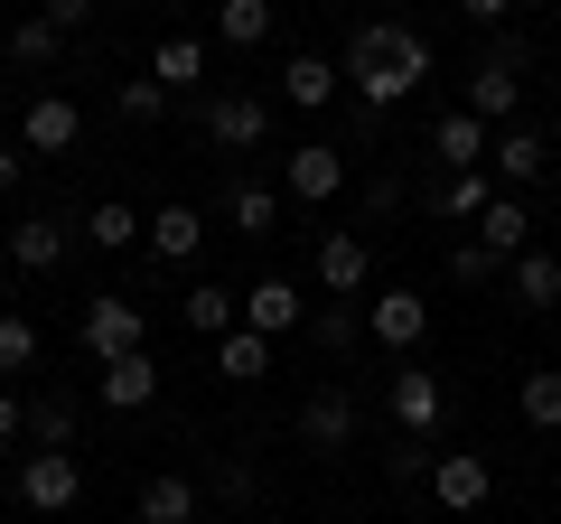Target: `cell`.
I'll use <instances>...</instances> for the list:
<instances>
[{"mask_svg": "<svg viewBox=\"0 0 561 524\" xmlns=\"http://www.w3.org/2000/svg\"><path fill=\"white\" fill-rule=\"evenodd\" d=\"M216 38L225 47H262L272 38V0H216Z\"/></svg>", "mask_w": 561, "mask_h": 524, "instance_id": "27", "label": "cell"}, {"mask_svg": "<svg viewBox=\"0 0 561 524\" xmlns=\"http://www.w3.org/2000/svg\"><path fill=\"white\" fill-rule=\"evenodd\" d=\"M206 141L216 150H262L272 141V103L262 94H216L206 103Z\"/></svg>", "mask_w": 561, "mask_h": 524, "instance_id": "6", "label": "cell"}, {"mask_svg": "<svg viewBox=\"0 0 561 524\" xmlns=\"http://www.w3.org/2000/svg\"><path fill=\"white\" fill-rule=\"evenodd\" d=\"M76 497H84L76 449H28V459H20V505H38V515H66Z\"/></svg>", "mask_w": 561, "mask_h": 524, "instance_id": "3", "label": "cell"}, {"mask_svg": "<svg viewBox=\"0 0 561 524\" xmlns=\"http://www.w3.org/2000/svg\"><path fill=\"white\" fill-rule=\"evenodd\" d=\"M486 197H496V179H486V169H459V179L440 187V216H449V225H478Z\"/></svg>", "mask_w": 561, "mask_h": 524, "instance_id": "28", "label": "cell"}, {"mask_svg": "<svg viewBox=\"0 0 561 524\" xmlns=\"http://www.w3.org/2000/svg\"><path fill=\"white\" fill-rule=\"evenodd\" d=\"M431 160L459 179V169H486V122L478 113H449V122H431Z\"/></svg>", "mask_w": 561, "mask_h": 524, "instance_id": "16", "label": "cell"}, {"mask_svg": "<svg viewBox=\"0 0 561 524\" xmlns=\"http://www.w3.org/2000/svg\"><path fill=\"white\" fill-rule=\"evenodd\" d=\"M28 365H38V328L0 309V375H28Z\"/></svg>", "mask_w": 561, "mask_h": 524, "instance_id": "32", "label": "cell"}, {"mask_svg": "<svg viewBox=\"0 0 561 524\" xmlns=\"http://www.w3.org/2000/svg\"><path fill=\"white\" fill-rule=\"evenodd\" d=\"M57 38H66V29L38 10V20H20V29H10V57H20V66H47V57H57Z\"/></svg>", "mask_w": 561, "mask_h": 524, "instance_id": "31", "label": "cell"}, {"mask_svg": "<svg viewBox=\"0 0 561 524\" xmlns=\"http://www.w3.org/2000/svg\"><path fill=\"white\" fill-rule=\"evenodd\" d=\"M365 282H375V243L365 235H319V291L328 300H356Z\"/></svg>", "mask_w": 561, "mask_h": 524, "instance_id": "9", "label": "cell"}, {"mask_svg": "<svg viewBox=\"0 0 561 524\" xmlns=\"http://www.w3.org/2000/svg\"><path fill=\"white\" fill-rule=\"evenodd\" d=\"M309 328H319V346H356V300H328V309H309Z\"/></svg>", "mask_w": 561, "mask_h": 524, "instance_id": "35", "label": "cell"}, {"mask_svg": "<svg viewBox=\"0 0 561 524\" xmlns=\"http://www.w3.org/2000/svg\"><path fill=\"white\" fill-rule=\"evenodd\" d=\"M478 243H486L496 262L534 253V216H524V197H505V187H496V197H486V216H478Z\"/></svg>", "mask_w": 561, "mask_h": 524, "instance_id": "15", "label": "cell"}, {"mask_svg": "<svg viewBox=\"0 0 561 524\" xmlns=\"http://www.w3.org/2000/svg\"><path fill=\"white\" fill-rule=\"evenodd\" d=\"M84 346H94V365L150 346V309H140L131 291H94V300H84Z\"/></svg>", "mask_w": 561, "mask_h": 524, "instance_id": "2", "label": "cell"}, {"mask_svg": "<svg viewBox=\"0 0 561 524\" xmlns=\"http://www.w3.org/2000/svg\"><path fill=\"white\" fill-rule=\"evenodd\" d=\"M20 431H28V403H20V394H0V449L20 441Z\"/></svg>", "mask_w": 561, "mask_h": 524, "instance_id": "37", "label": "cell"}, {"mask_svg": "<svg viewBox=\"0 0 561 524\" xmlns=\"http://www.w3.org/2000/svg\"><path fill=\"white\" fill-rule=\"evenodd\" d=\"M300 441H309V449H346V441H356V403H346L337 384L300 403Z\"/></svg>", "mask_w": 561, "mask_h": 524, "instance_id": "18", "label": "cell"}, {"mask_svg": "<svg viewBox=\"0 0 561 524\" xmlns=\"http://www.w3.org/2000/svg\"><path fill=\"white\" fill-rule=\"evenodd\" d=\"M76 141H84V113H76L66 94H38V103L20 113V150H47V160H66Z\"/></svg>", "mask_w": 561, "mask_h": 524, "instance_id": "10", "label": "cell"}, {"mask_svg": "<svg viewBox=\"0 0 561 524\" xmlns=\"http://www.w3.org/2000/svg\"><path fill=\"white\" fill-rule=\"evenodd\" d=\"M150 76H160V94H197L206 84V38H160L150 47Z\"/></svg>", "mask_w": 561, "mask_h": 524, "instance_id": "21", "label": "cell"}, {"mask_svg": "<svg viewBox=\"0 0 561 524\" xmlns=\"http://www.w3.org/2000/svg\"><path fill=\"white\" fill-rule=\"evenodd\" d=\"M459 10H468V20H478V29H496L505 10H515V0H459Z\"/></svg>", "mask_w": 561, "mask_h": 524, "instance_id": "40", "label": "cell"}, {"mask_svg": "<svg viewBox=\"0 0 561 524\" xmlns=\"http://www.w3.org/2000/svg\"><path fill=\"white\" fill-rule=\"evenodd\" d=\"M28 441H38V449H76V412H66V403H38V412H28Z\"/></svg>", "mask_w": 561, "mask_h": 524, "instance_id": "34", "label": "cell"}, {"mask_svg": "<svg viewBox=\"0 0 561 524\" xmlns=\"http://www.w3.org/2000/svg\"><path fill=\"white\" fill-rule=\"evenodd\" d=\"M280 179H290V197H300V206H328L346 187V160H337V141H300L290 160H280Z\"/></svg>", "mask_w": 561, "mask_h": 524, "instance_id": "12", "label": "cell"}, {"mask_svg": "<svg viewBox=\"0 0 561 524\" xmlns=\"http://www.w3.org/2000/svg\"><path fill=\"white\" fill-rule=\"evenodd\" d=\"M131 524H197V487L187 478H150L131 505Z\"/></svg>", "mask_w": 561, "mask_h": 524, "instance_id": "25", "label": "cell"}, {"mask_svg": "<svg viewBox=\"0 0 561 524\" xmlns=\"http://www.w3.org/2000/svg\"><path fill=\"white\" fill-rule=\"evenodd\" d=\"M47 20H57V29H84V20H94V0H47Z\"/></svg>", "mask_w": 561, "mask_h": 524, "instance_id": "38", "label": "cell"}, {"mask_svg": "<svg viewBox=\"0 0 561 524\" xmlns=\"http://www.w3.org/2000/svg\"><path fill=\"white\" fill-rule=\"evenodd\" d=\"M365 328H375L383 346H421L431 338V300H421V291H375V300H365Z\"/></svg>", "mask_w": 561, "mask_h": 524, "instance_id": "13", "label": "cell"}, {"mask_svg": "<svg viewBox=\"0 0 561 524\" xmlns=\"http://www.w3.org/2000/svg\"><path fill=\"white\" fill-rule=\"evenodd\" d=\"M383 403H393V422L412 431H440V412H449V394H440V375H421V365H393V384H383Z\"/></svg>", "mask_w": 561, "mask_h": 524, "instance_id": "8", "label": "cell"}, {"mask_svg": "<svg viewBox=\"0 0 561 524\" xmlns=\"http://www.w3.org/2000/svg\"><path fill=\"white\" fill-rule=\"evenodd\" d=\"M140 235H150V216H131L122 197H103L94 216H84V243H94V253H131Z\"/></svg>", "mask_w": 561, "mask_h": 524, "instance_id": "24", "label": "cell"}, {"mask_svg": "<svg viewBox=\"0 0 561 524\" xmlns=\"http://www.w3.org/2000/svg\"><path fill=\"white\" fill-rule=\"evenodd\" d=\"M262 365H272V338H253V328H225L216 338V375L225 384H262Z\"/></svg>", "mask_w": 561, "mask_h": 524, "instance_id": "26", "label": "cell"}, {"mask_svg": "<svg viewBox=\"0 0 561 524\" xmlns=\"http://www.w3.org/2000/svg\"><path fill=\"white\" fill-rule=\"evenodd\" d=\"M131 10H150V0H131Z\"/></svg>", "mask_w": 561, "mask_h": 524, "instance_id": "41", "label": "cell"}, {"mask_svg": "<svg viewBox=\"0 0 561 524\" xmlns=\"http://www.w3.org/2000/svg\"><path fill=\"white\" fill-rule=\"evenodd\" d=\"M20 179H28V150H0V197H10Z\"/></svg>", "mask_w": 561, "mask_h": 524, "instance_id": "39", "label": "cell"}, {"mask_svg": "<svg viewBox=\"0 0 561 524\" xmlns=\"http://www.w3.org/2000/svg\"><path fill=\"white\" fill-rule=\"evenodd\" d=\"M449 272H459V282H496L505 262H496V253H486V243H459V253H449Z\"/></svg>", "mask_w": 561, "mask_h": 524, "instance_id": "36", "label": "cell"}, {"mask_svg": "<svg viewBox=\"0 0 561 524\" xmlns=\"http://www.w3.org/2000/svg\"><path fill=\"white\" fill-rule=\"evenodd\" d=\"M225 216H234V235H272V225H280V197H272V187H234Z\"/></svg>", "mask_w": 561, "mask_h": 524, "instance_id": "30", "label": "cell"}, {"mask_svg": "<svg viewBox=\"0 0 561 524\" xmlns=\"http://www.w3.org/2000/svg\"><path fill=\"white\" fill-rule=\"evenodd\" d=\"M280 94L300 103V113L337 103V57H290V66H280Z\"/></svg>", "mask_w": 561, "mask_h": 524, "instance_id": "23", "label": "cell"}, {"mask_svg": "<svg viewBox=\"0 0 561 524\" xmlns=\"http://www.w3.org/2000/svg\"><path fill=\"white\" fill-rule=\"evenodd\" d=\"M243 328H253V338H290V328H309V300H300V282H290V272H262L253 291H243Z\"/></svg>", "mask_w": 561, "mask_h": 524, "instance_id": "4", "label": "cell"}, {"mask_svg": "<svg viewBox=\"0 0 561 524\" xmlns=\"http://www.w3.org/2000/svg\"><path fill=\"white\" fill-rule=\"evenodd\" d=\"M179 319H187V338H225V328L243 319V291H225V282H197L179 300Z\"/></svg>", "mask_w": 561, "mask_h": 524, "instance_id": "20", "label": "cell"}, {"mask_svg": "<svg viewBox=\"0 0 561 524\" xmlns=\"http://www.w3.org/2000/svg\"><path fill=\"white\" fill-rule=\"evenodd\" d=\"M160 113H169L160 76H122V122H160Z\"/></svg>", "mask_w": 561, "mask_h": 524, "instance_id": "33", "label": "cell"}, {"mask_svg": "<svg viewBox=\"0 0 561 524\" xmlns=\"http://www.w3.org/2000/svg\"><path fill=\"white\" fill-rule=\"evenodd\" d=\"M150 253H160V262H197V253H206V216H197L187 197L150 206Z\"/></svg>", "mask_w": 561, "mask_h": 524, "instance_id": "14", "label": "cell"}, {"mask_svg": "<svg viewBox=\"0 0 561 524\" xmlns=\"http://www.w3.org/2000/svg\"><path fill=\"white\" fill-rule=\"evenodd\" d=\"M515 103H524V57H515V47H486V57L468 66V113H478V122H505Z\"/></svg>", "mask_w": 561, "mask_h": 524, "instance_id": "5", "label": "cell"}, {"mask_svg": "<svg viewBox=\"0 0 561 524\" xmlns=\"http://www.w3.org/2000/svg\"><path fill=\"white\" fill-rule=\"evenodd\" d=\"M486 160H496L505 197H515L524 179H542V169H552V141H542V132H505V141H486Z\"/></svg>", "mask_w": 561, "mask_h": 524, "instance_id": "19", "label": "cell"}, {"mask_svg": "<svg viewBox=\"0 0 561 524\" xmlns=\"http://www.w3.org/2000/svg\"><path fill=\"white\" fill-rule=\"evenodd\" d=\"M524 422L561 431V365H534V375H524Z\"/></svg>", "mask_w": 561, "mask_h": 524, "instance_id": "29", "label": "cell"}, {"mask_svg": "<svg viewBox=\"0 0 561 524\" xmlns=\"http://www.w3.org/2000/svg\"><path fill=\"white\" fill-rule=\"evenodd\" d=\"M486 487H496V478H486V459H478V449H440V459H431V497H440L449 515H478V505H486Z\"/></svg>", "mask_w": 561, "mask_h": 524, "instance_id": "11", "label": "cell"}, {"mask_svg": "<svg viewBox=\"0 0 561 524\" xmlns=\"http://www.w3.org/2000/svg\"><path fill=\"white\" fill-rule=\"evenodd\" d=\"M337 76H356V103H402L421 76H431V38H421V29H402V20H375V29H356V38H346Z\"/></svg>", "mask_w": 561, "mask_h": 524, "instance_id": "1", "label": "cell"}, {"mask_svg": "<svg viewBox=\"0 0 561 524\" xmlns=\"http://www.w3.org/2000/svg\"><path fill=\"white\" fill-rule=\"evenodd\" d=\"M94 403L103 412H140V403H160V365H150V346H131V356H113L94 375Z\"/></svg>", "mask_w": 561, "mask_h": 524, "instance_id": "7", "label": "cell"}, {"mask_svg": "<svg viewBox=\"0 0 561 524\" xmlns=\"http://www.w3.org/2000/svg\"><path fill=\"white\" fill-rule=\"evenodd\" d=\"M66 253H76V235H66L57 216H28V225H10V262H20V272H57Z\"/></svg>", "mask_w": 561, "mask_h": 524, "instance_id": "17", "label": "cell"}, {"mask_svg": "<svg viewBox=\"0 0 561 524\" xmlns=\"http://www.w3.org/2000/svg\"><path fill=\"white\" fill-rule=\"evenodd\" d=\"M505 282H515V309H561V253H515Z\"/></svg>", "mask_w": 561, "mask_h": 524, "instance_id": "22", "label": "cell"}]
</instances>
